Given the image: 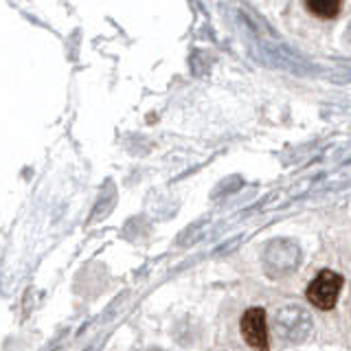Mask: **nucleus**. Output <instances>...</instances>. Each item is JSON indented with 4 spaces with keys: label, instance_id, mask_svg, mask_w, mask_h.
<instances>
[{
    "label": "nucleus",
    "instance_id": "nucleus-1",
    "mask_svg": "<svg viewBox=\"0 0 351 351\" xmlns=\"http://www.w3.org/2000/svg\"><path fill=\"white\" fill-rule=\"evenodd\" d=\"M343 283H345L343 274H338L334 270H321V272H316V277L307 285L305 299L310 301V305L316 307V310L329 312V310H334L338 303Z\"/></svg>",
    "mask_w": 351,
    "mask_h": 351
},
{
    "label": "nucleus",
    "instance_id": "nucleus-2",
    "mask_svg": "<svg viewBox=\"0 0 351 351\" xmlns=\"http://www.w3.org/2000/svg\"><path fill=\"white\" fill-rule=\"evenodd\" d=\"M274 327L283 340H288L292 345H299L310 336L312 332V318L301 305H283L274 314Z\"/></svg>",
    "mask_w": 351,
    "mask_h": 351
},
{
    "label": "nucleus",
    "instance_id": "nucleus-3",
    "mask_svg": "<svg viewBox=\"0 0 351 351\" xmlns=\"http://www.w3.org/2000/svg\"><path fill=\"white\" fill-rule=\"evenodd\" d=\"M239 334L252 351H270L266 310L263 307H248L239 318Z\"/></svg>",
    "mask_w": 351,
    "mask_h": 351
},
{
    "label": "nucleus",
    "instance_id": "nucleus-4",
    "mask_svg": "<svg viewBox=\"0 0 351 351\" xmlns=\"http://www.w3.org/2000/svg\"><path fill=\"white\" fill-rule=\"evenodd\" d=\"M301 259V250L292 246V244H272L270 248L263 250V270H266L270 277H283V274L292 272L299 266Z\"/></svg>",
    "mask_w": 351,
    "mask_h": 351
},
{
    "label": "nucleus",
    "instance_id": "nucleus-5",
    "mask_svg": "<svg viewBox=\"0 0 351 351\" xmlns=\"http://www.w3.org/2000/svg\"><path fill=\"white\" fill-rule=\"evenodd\" d=\"M305 9L314 18L321 20H336L343 11V0H305Z\"/></svg>",
    "mask_w": 351,
    "mask_h": 351
}]
</instances>
